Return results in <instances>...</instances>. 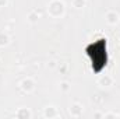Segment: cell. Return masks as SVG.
<instances>
[{
  "label": "cell",
  "instance_id": "6da1fadb",
  "mask_svg": "<svg viewBox=\"0 0 120 119\" xmlns=\"http://www.w3.org/2000/svg\"><path fill=\"white\" fill-rule=\"evenodd\" d=\"M88 53L92 60V67L94 70L99 71L103 66H106L108 62V56H106V42L103 39H99L98 42H95L90 49Z\"/></svg>",
  "mask_w": 120,
  "mask_h": 119
}]
</instances>
